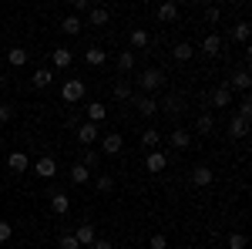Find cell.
Instances as JSON below:
<instances>
[{"mask_svg":"<svg viewBox=\"0 0 252 249\" xmlns=\"http://www.w3.org/2000/svg\"><path fill=\"white\" fill-rule=\"evenodd\" d=\"M104 118H108V108H104L101 101H91V105H88V121H91V125H101Z\"/></svg>","mask_w":252,"mask_h":249,"instance_id":"obj_15","label":"cell"},{"mask_svg":"<svg viewBox=\"0 0 252 249\" xmlns=\"http://www.w3.org/2000/svg\"><path fill=\"white\" fill-rule=\"evenodd\" d=\"M212 105L215 108H229V105H232V91H229L225 84H219V88L212 91Z\"/></svg>","mask_w":252,"mask_h":249,"instance_id":"obj_13","label":"cell"},{"mask_svg":"<svg viewBox=\"0 0 252 249\" xmlns=\"http://www.w3.org/2000/svg\"><path fill=\"white\" fill-rule=\"evenodd\" d=\"M138 84H141V91H158V88L165 84V74H161L158 68H145V71L138 74Z\"/></svg>","mask_w":252,"mask_h":249,"instance_id":"obj_2","label":"cell"},{"mask_svg":"<svg viewBox=\"0 0 252 249\" xmlns=\"http://www.w3.org/2000/svg\"><path fill=\"white\" fill-rule=\"evenodd\" d=\"M135 108H138V115H141V118H155V111H158L155 95H138L135 98Z\"/></svg>","mask_w":252,"mask_h":249,"instance_id":"obj_3","label":"cell"},{"mask_svg":"<svg viewBox=\"0 0 252 249\" xmlns=\"http://www.w3.org/2000/svg\"><path fill=\"white\" fill-rule=\"evenodd\" d=\"M51 61H54V68H71V51L67 47H54L51 51Z\"/></svg>","mask_w":252,"mask_h":249,"instance_id":"obj_17","label":"cell"},{"mask_svg":"<svg viewBox=\"0 0 252 249\" xmlns=\"http://www.w3.org/2000/svg\"><path fill=\"white\" fill-rule=\"evenodd\" d=\"M0 128H3V125H0Z\"/></svg>","mask_w":252,"mask_h":249,"instance_id":"obj_46","label":"cell"},{"mask_svg":"<svg viewBox=\"0 0 252 249\" xmlns=\"http://www.w3.org/2000/svg\"><path fill=\"white\" fill-rule=\"evenodd\" d=\"M232 37L239 40V44H246V40H249V20H239V24H235Z\"/></svg>","mask_w":252,"mask_h":249,"instance_id":"obj_32","label":"cell"},{"mask_svg":"<svg viewBox=\"0 0 252 249\" xmlns=\"http://www.w3.org/2000/svg\"><path fill=\"white\" fill-rule=\"evenodd\" d=\"M74 239H78L81 246H91V243H94V239H97L94 226H91V222H81V226H78V232H74Z\"/></svg>","mask_w":252,"mask_h":249,"instance_id":"obj_12","label":"cell"},{"mask_svg":"<svg viewBox=\"0 0 252 249\" xmlns=\"http://www.w3.org/2000/svg\"><path fill=\"white\" fill-rule=\"evenodd\" d=\"M115 64H118V71H121V74H128V71H135V54H131V51H121Z\"/></svg>","mask_w":252,"mask_h":249,"instance_id":"obj_18","label":"cell"},{"mask_svg":"<svg viewBox=\"0 0 252 249\" xmlns=\"http://www.w3.org/2000/svg\"><path fill=\"white\" fill-rule=\"evenodd\" d=\"M7 169H10V172H27V169H31V158H27V155L24 152H10L7 155Z\"/></svg>","mask_w":252,"mask_h":249,"instance_id":"obj_8","label":"cell"},{"mask_svg":"<svg viewBox=\"0 0 252 249\" xmlns=\"http://www.w3.org/2000/svg\"><path fill=\"white\" fill-rule=\"evenodd\" d=\"M14 118V105H0V125Z\"/></svg>","mask_w":252,"mask_h":249,"instance_id":"obj_39","label":"cell"},{"mask_svg":"<svg viewBox=\"0 0 252 249\" xmlns=\"http://www.w3.org/2000/svg\"><path fill=\"white\" fill-rule=\"evenodd\" d=\"M94 185H97V192H111L115 189V178H111V175H97Z\"/></svg>","mask_w":252,"mask_h":249,"instance_id":"obj_34","label":"cell"},{"mask_svg":"<svg viewBox=\"0 0 252 249\" xmlns=\"http://www.w3.org/2000/svg\"><path fill=\"white\" fill-rule=\"evenodd\" d=\"M51 81H54V74H51L47 68H37V71H34V77H31V84H34V88H47Z\"/></svg>","mask_w":252,"mask_h":249,"instance_id":"obj_22","label":"cell"},{"mask_svg":"<svg viewBox=\"0 0 252 249\" xmlns=\"http://www.w3.org/2000/svg\"><path fill=\"white\" fill-rule=\"evenodd\" d=\"M84 61H88L91 68H101V64L108 61V54H104L101 47H88V54H84Z\"/></svg>","mask_w":252,"mask_h":249,"instance_id":"obj_24","label":"cell"},{"mask_svg":"<svg viewBox=\"0 0 252 249\" xmlns=\"http://www.w3.org/2000/svg\"><path fill=\"white\" fill-rule=\"evenodd\" d=\"M195 128H198V135H212V128H215L212 115H198V121H195Z\"/></svg>","mask_w":252,"mask_h":249,"instance_id":"obj_31","label":"cell"},{"mask_svg":"<svg viewBox=\"0 0 252 249\" xmlns=\"http://www.w3.org/2000/svg\"><path fill=\"white\" fill-rule=\"evenodd\" d=\"M78 165H84V169L91 172V169L97 165V152H94V148H84V152H81V162H78Z\"/></svg>","mask_w":252,"mask_h":249,"instance_id":"obj_30","label":"cell"},{"mask_svg":"<svg viewBox=\"0 0 252 249\" xmlns=\"http://www.w3.org/2000/svg\"><path fill=\"white\" fill-rule=\"evenodd\" d=\"M34 172H37L40 178H54V175H58V162H54L51 155H44V158L34 162Z\"/></svg>","mask_w":252,"mask_h":249,"instance_id":"obj_7","label":"cell"},{"mask_svg":"<svg viewBox=\"0 0 252 249\" xmlns=\"http://www.w3.org/2000/svg\"><path fill=\"white\" fill-rule=\"evenodd\" d=\"M51 209L58 212V215H64V212L71 209V199H67L64 192H54V195H51Z\"/></svg>","mask_w":252,"mask_h":249,"instance_id":"obj_16","label":"cell"},{"mask_svg":"<svg viewBox=\"0 0 252 249\" xmlns=\"http://www.w3.org/2000/svg\"><path fill=\"white\" fill-rule=\"evenodd\" d=\"M246 132H249V121H246V118H239V115H235L232 121H229V135H232V138H242Z\"/></svg>","mask_w":252,"mask_h":249,"instance_id":"obj_23","label":"cell"},{"mask_svg":"<svg viewBox=\"0 0 252 249\" xmlns=\"http://www.w3.org/2000/svg\"><path fill=\"white\" fill-rule=\"evenodd\" d=\"M189 145H192V135L185 132V128H175V132H172V148H175V152H185Z\"/></svg>","mask_w":252,"mask_h":249,"instance_id":"obj_14","label":"cell"},{"mask_svg":"<svg viewBox=\"0 0 252 249\" xmlns=\"http://www.w3.org/2000/svg\"><path fill=\"white\" fill-rule=\"evenodd\" d=\"M158 20H165V24L178 20V3H161L158 7Z\"/></svg>","mask_w":252,"mask_h":249,"instance_id":"obj_19","label":"cell"},{"mask_svg":"<svg viewBox=\"0 0 252 249\" xmlns=\"http://www.w3.org/2000/svg\"><path fill=\"white\" fill-rule=\"evenodd\" d=\"M74 10H81V14H88V10H91V3H88V0H74Z\"/></svg>","mask_w":252,"mask_h":249,"instance_id":"obj_43","label":"cell"},{"mask_svg":"<svg viewBox=\"0 0 252 249\" xmlns=\"http://www.w3.org/2000/svg\"><path fill=\"white\" fill-rule=\"evenodd\" d=\"M158 142H161V135H158L155 128H148V132H141V145H145L148 152H155V148H158Z\"/></svg>","mask_w":252,"mask_h":249,"instance_id":"obj_25","label":"cell"},{"mask_svg":"<svg viewBox=\"0 0 252 249\" xmlns=\"http://www.w3.org/2000/svg\"><path fill=\"white\" fill-rule=\"evenodd\" d=\"M246 243H249V239H246L242 232H229V249H246Z\"/></svg>","mask_w":252,"mask_h":249,"instance_id":"obj_35","label":"cell"},{"mask_svg":"<svg viewBox=\"0 0 252 249\" xmlns=\"http://www.w3.org/2000/svg\"><path fill=\"white\" fill-rule=\"evenodd\" d=\"M27 58H31V54H27L24 47H10V51H7V61H10L14 68H24V64H27Z\"/></svg>","mask_w":252,"mask_h":249,"instance_id":"obj_21","label":"cell"},{"mask_svg":"<svg viewBox=\"0 0 252 249\" xmlns=\"http://www.w3.org/2000/svg\"><path fill=\"white\" fill-rule=\"evenodd\" d=\"M81 27H84V24H81L78 17H64V20H61V31H64V34H71V37L81 34Z\"/></svg>","mask_w":252,"mask_h":249,"instance_id":"obj_27","label":"cell"},{"mask_svg":"<svg viewBox=\"0 0 252 249\" xmlns=\"http://www.w3.org/2000/svg\"><path fill=\"white\" fill-rule=\"evenodd\" d=\"M108 20H111V10H108V7H91V10H88V24H91V27H104Z\"/></svg>","mask_w":252,"mask_h":249,"instance_id":"obj_10","label":"cell"},{"mask_svg":"<svg viewBox=\"0 0 252 249\" xmlns=\"http://www.w3.org/2000/svg\"><path fill=\"white\" fill-rule=\"evenodd\" d=\"M115 98L118 101H131V98H135L131 95V84H128V81H118L115 84Z\"/></svg>","mask_w":252,"mask_h":249,"instance_id":"obj_29","label":"cell"},{"mask_svg":"<svg viewBox=\"0 0 252 249\" xmlns=\"http://www.w3.org/2000/svg\"><path fill=\"white\" fill-rule=\"evenodd\" d=\"M14 236V229H10V222H0V243H7Z\"/></svg>","mask_w":252,"mask_h":249,"instance_id":"obj_40","label":"cell"},{"mask_svg":"<svg viewBox=\"0 0 252 249\" xmlns=\"http://www.w3.org/2000/svg\"><path fill=\"white\" fill-rule=\"evenodd\" d=\"M219 14H222L219 7H205V20H212V24H215V20H219Z\"/></svg>","mask_w":252,"mask_h":249,"instance_id":"obj_41","label":"cell"},{"mask_svg":"<svg viewBox=\"0 0 252 249\" xmlns=\"http://www.w3.org/2000/svg\"><path fill=\"white\" fill-rule=\"evenodd\" d=\"M88 178H91V172H88L84 165H78V162H74V165H71V182H74V185H84Z\"/></svg>","mask_w":252,"mask_h":249,"instance_id":"obj_26","label":"cell"},{"mask_svg":"<svg viewBox=\"0 0 252 249\" xmlns=\"http://www.w3.org/2000/svg\"><path fill=\"white\" fill-rule=\"evenodd\" d=\"M148 246H152V249H165V246H168V239H165L161 232H155V236L148 239Z\"/></svg>","mask_w":252,"mask_h":249,"instance_id":"obj_38","label":"cell"},{"mask_svg":"<svg viewBox=\"0 0 252 249\" xmlns=\"http://www.w3.org/2000/svg\"><path fill=\"white\" fill-rule=\"evenodd\" d=\"M192 182L198 185V189L212 185V169H209V165H195V169H192Z\"/></svg>","mask_w":252,"mask_h":249,"instance_id":"obj_11","label":"cell"},{"mask_svg":"<svg viewBox=\"0 0 252 249\" xmlns=\"http://www.w3.org/2000/svg\"><path fill=\"white\" fill-rule=\"evenodd\" d=\"M91 249H115V243H108V239H94Z\"/></svg>","mask_w":252,"mask_h":249,"instance_id":"obj_42","label":"cell"},{"mask_svg":"<svg viewBox=\"0 0 252 249\" xmlns=\"http://www.w3.org/2000/svg\"><path fill=\"white\" fill-rule=\"evenodd\" d=\"M239 118H246V121L252 118V101H249V95H242V101H239Z\"/></svg>","mask_w":252,"mask_h":249,"instance_id":"obj_36","label":"cell"},{"mask_svg":"<svg viewBox=\"0 0 252 249\" xmlns=\"http://www.w3.org/2000/svg\"><path fill=\"white\" fill-rule=\"evenodd\" d=\"M101 148H104V155H118L121 148H125V138H121L118 132L104 135V138H101Z\"/></svg>","mask_w":252,"mask_h":249,"instance_id":"obj_9","label":"cell"},{"mask_svg":"<svg viewBox=\"0 0 252 249\" xmlns=\"http://www.w3.org/2000/svg\"><path fill=\"white\" fill-rule=\"evenodd\" d=\"M168 111H182V101L178 98H168Z\"/></svg>","mask_w":252,"mask_h":249,"instance_id":"obj_44","label":"cell"},{"mask_svg":"<svg viewBox=\"0 0 252 249\" xmlns=\"http://www.w3.org/2000/svg\"><path fill=\"white\" fill-rule=\"evenodd\" d=\"M84 95H88V84H84L81 77H71V81H64V84H61V98H64L67 105H78Z\"/></svg>","mask_w":252,"mask_h":249,"instance_id":"obj_1","label":"cell"},{"mask_svg":"<svg viewBox=\"0 0 252 249\" xmlns=\"http://www.w3.org/2000/svg\"><path fill=\"white\" fill-rule=\"evenodd\" d=\"M3 84H7V81H3V74H0V88H3Z\"/></svg>","mask_w":252,"mask_h":249,"instance_id":"obj_45","label":"cell"},{"mask_svg":"<svg viewBox=\"0 0 252 249\" xmlns=\"http://www.w3.org/2000/svg\"><path fill=\"white\" fill-rule=\"evenodd\" d=\"M61 249H81V243L74 239V232H64V236H61Z\"/></svg>","mask_w":252,"mask_h":249,"instance_id":"obj_37","label":"cell"},{"mask_svg":"<svg viewBox=\"0 0 252 249\" xmlns=\"http://www.w3.org/2000/svg\"><path fill=\"white\" fill-rule=\"evenodd\" d=\"M165 165H168V155L165 152H148V158H145V169H148V172L152 175H158V172H165Z\"/></svg>","mask_w":252,"mask_h":249,"instance_id":"obj_4","label":"cell"},{"mask_svg":"<svg viewBox=\"0 0 252 249\" xmlns=\"http://www.w3.org/2000/svg\"><path fill=\"white\" fill-rule=\"evenodd\" d=\"M249 84H252V81H249V71H246V68H239V71H235V74L225 81V88H229V91L235 88V91H242V95L249 91Z\"/></svg>","mask_w":252,"mask_h":249,"instance_id":"obj_6","label":"cell"},{"mask_svg":"<svg viewBox=\"0 0 252 249\" xmlns=\"http://www.w3.org/2000/svg\"><path fill=\"white\" fill-rule=\"evenodd\" d=\"M74 132H78V142L84 145V148H91V145L97 142V125H91V121H84V125H78Z\"/></svg>","mask_w":252,"mask_h":249,"instance_id":"obj_5","label":"cell"},{"mask_svg":"<svg viewBox=\"0 0 252 249\" xmlns=\"http://www.w3.org/2000/svg\"><path fill=\"white\" fill-rule=\"evenodd\" d=\"M172 54H175V61H189L192 58V44H175Z\"/></svg>","mask_w":252,"mask_h":249,"instance_id":"obj_33","label":"cell"},{"mask_svg":"<svg viewBox=\"0 0 252 249\" xmlns=\"http://www.w3.org/2000/svg\"><path fill=\"white\" fill-rule=\"evenodd\" d=\"M148 31H141V27H135V31H131V47H138V51H141V47H148Z\"/></svg>","mask_w":252,"mask_h":249,"instance_id":"obj_28","label":"cell"},{"mask_svg":"<svg viewBox=\"0 0 252 249\" xmlns=\"http://www.w3.org/2000/svg\"><path fill=\"white\" fill-rule=\"evenodd\" d=\"M202 51H205V54H219V51H222V37H219V34H205Z\"/></svg>","mask_w":252,"mask_h":249,"instance_id":"obj_20","label":"cell"}]
</instances>
